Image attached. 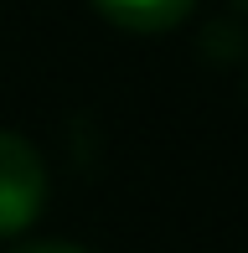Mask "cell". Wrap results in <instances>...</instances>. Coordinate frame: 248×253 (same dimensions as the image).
<instances>
[{"label": "cell", "mask_w": 248, "mask_h": 253, "mask_svg": "<svg viewBox=\"0 0 248 253\" xmlns=\"http://www.w3.org/2000/svg\"><path fill=\"white\" fill-rule=\"evenodd\" d=\"M47 202V166L21 134L0 129V238L37 222Z\"/></svg>", "instance_id": "obj_1"}, {"label": "cell", "mask_w": 248, "mask_h": 253, "mask_svg": "<svg viewBox=\"0 0 248 253\" xmlns=\"http://www.w3.org/2000/svg\"><path fill=\"white\" fill-rule=\"evenodd\" d=\"M104 10V21H114L119 31H134V37H161L176 21H186L191 0H93Z\"/></svg>", "instance_id": "obj_2"}, {"label": "cell", "mask_w": 248, "mask_h": 253, "mask_svg": "<svg viewBox=\"0 0 248 253\" xmlns=\"http://www.w3.org/2000/svg\"><path fill=\"white\" fill-rule=\"evenodd\" d=\"M16 253H88V248H78V243H26Z\"/></svg>", "instance_id": "obj_3"}, {"label": "cell", "mask_w": 248, "mask_h": 253, "mask_svg": "<svg viewBox=\"0 0 248 253\" xmlns=\"http://www.w3.org/2000/svg\"><path fill=\"white\" fill-rule=\"evenodd\" d=\"M233 5H238V10H248V0H233Z\"/></svg>", "instance_id": "obj_4"}]
</instances>
